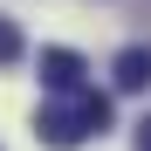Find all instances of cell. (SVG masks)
Returning a JSON list of instances; mask_svg holds the SVG:
<instances>
[{
  "mask_svg": "<svg viewBox=\"0 0 151 151\" xmlns=\"http://www.w3.org/2000/svg\"><path fill=\"white\" fill-rule=\"evenodd\" d=\"M89 131L96 137L110 131V96L103 89H76V96H62V103H41V117H35V137L48 151H76Z\"/></svg>",
  "mask_w": 151,
  "mask_h": 151,
  "instance_id": "obj_1",
  "label": "cell"
},
{
  "mask_svg": "<svg viewBox=\"0 0 151 151\" xmlns=\"http://www.w3.org/2000/svg\"><path fill=\"white\" fill-rule=\"evenodd\" d=\"M83 55H76V48H41V83L48 89H55V96H76V89H83Z\"/></svg>",
  "mask_w": 151,
  "mask_h": 151,
  "instance_id": "obj_2",
  "label": "cell"
},
{
  "mask_svg": "<svg viewBox=\"0 0 151 151\" xmlns=\"http://www.w3.org/2000/svg\"><path fill=\"white\" fill-rule=\"evenodd\" d=\"M110 83H117L124 96H144V89H151V48H124V55L110 62Z\"/></svg>",
  "mask_w": 151,
  "mask_h": 151,
  "instance_id": "obj_3",
  "label": "cell"
},
{
  "mask_svg": "<svg viewBox=\"0 0 151 151\" xmlns=\"http://www.w3.org/2000/svg\"><path fill=\"white\" fill-rule=\"evenodd\" d=\"M7 62H21V28L0 21V69H7Z\"/></svg>",
  "mask_w": 151,
  "mask_h": 151,
  "instance_id": "obj_4",
  "label": "cell"
},
{
  "mask_svg": "<svg viewBox=\"0 0 151 151\" xmlns=\"http://www.w3.org/2000/svg\"><path fill=\"white\" fill-rule=\"evenodd\" d=\"M137 151H151V117H144V124H137Z\"/></svg>",
  "mask_w": 151,
  "mask_h": 151,
  "instance_id": "obj_5",
  "label": "cell"
}]
</instances>
